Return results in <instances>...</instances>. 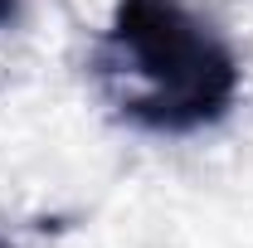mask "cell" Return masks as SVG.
I'll return each mask as SVG.
<instances>
[{
  "mask_svg": "<svg viewBox=\"0 0 253 248\" xmlns=\"http://www.w3.org/2000/svg\"><path fill=\"white\" fill-rule=\"evenodd\" d=\"M102 97L146 131H200L234 107L244 68L180 0H117L97 39Z\"/></svg>",
  "mask_w": 253,
  "mask_h": 248,
  "instance_id": "6da1fadb",
  "label": "cell"
},
{
  "mask_svg": "<svg viewBox=\"0 0 253 248\" xmlns=\"http://www.w3.org/2000/svg\"><path fill=\"white\" fill-rule=\"evenodd\" d=\"M0 248H10V244H5V239H0Z\"/></svg>",
  "mask_w": 253,
  "mask_h": 248,
  "instance_id": "3957f363",
  "label": "cell"
},
{
  "mask_svg": "<svg viewBox=\"0 0 253 248\" xmlns=\"http://www.w3.org/2000/svg\"><path fill=\"white\" fill-rule=\"evenodd\" d=\"M15 15H20V0H0V30L15 25Z\"/></svg>",
  "mask_w": 253,
  "mask_h": 248,
  "instance_id": "7a4b0ae2",
  "label": "cell"
}]
</instances>
